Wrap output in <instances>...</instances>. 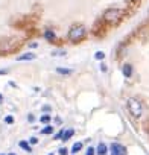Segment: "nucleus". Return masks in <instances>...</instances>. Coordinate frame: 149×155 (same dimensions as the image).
Listing matches in <instances>:
<instances>
[{"instance_id":"f257e3e1","label":"nucleus","mask_w":149,"mask_h":155,"mask_svg":"<svg viewBox=\"0 0 149 155\" xmlns=\"http://www.w3.org/2000/svg\"><path fill=\"white\" fill-rule=\"evenodd\" d=\"M85 34H87V29L84 25H73L68 31V40L71 43H78L85 37Z\"/></svg>"},{"instance_id":"f03ea898","label":"nucleus","mask_w":149,"mask_h":155,"mask_svg":"<svg viewBox=\"0 0 149 155\" xmlns=\"http://www.w3.org/2000/svg\"><path fill=\"white\" fill-rule=\"evenodd\" d=\"M120 18H122V11L117 9V8H111V9H108V11L104 14V20H105L107 23H110V25L119 23Z\"/></svg>"},{"instance_id":"7ed1b4c3","label":"nucleus","mask_w":149,"mask_h":155,"mask_svg":"<svg viewBox=\"0 0 149 155\" xmlns=\"http://www.w3.org/2000/svg\"><path fill=\"white\" fill-rule=\"evenodd\" d=\"M128 110L134 117H140L141 116V104L137 99H129L128 101Z\"/></svg>"},{"instance_id":"20e7f679","label":"nucleus","mask_w":149,"mask_h":155,"mask_svg":"<svg viewBox=\"0 0 149 155\" xmlns=\"http://www.w3.org/2000/svg\"><path fill=\"white\" fill-rule=\"evenodd\" d=\"M111 155H128V150L123 144L113 143L111 144Z\"/></svg>"},{"instance_id":"39448f33","label":"nucleus","mask_w":149,"mask_h":155,"mask_svg":"<svg viewBox=\"0 0 149 155\" xmlns=\"http://www.w3.org/2000/svg\"><path fill=\"white\" fill-rule=\"evenodd\" d=\"M122 73H123L125 78H131V74H132V65L131 64H125L122 67Z\"/></svg>"},{"instance_id":"423d86ee","label":"nucleus","mask_w":149,"mask_h":155,"mask_svg":"<svg viewBox=\"0 0 149 155\" xmlns=\"http://www.w3.org/2000/svg\"><path fill=\"white\" fill-rule=\"evenodd\" d=\"M32 59H35V53H25L17 58V61H32Z\"/></svg>"},{"instance_id":"0eeeda50","label":"nucleus","mask_w":149,"mask_h":155,"mask_svg":"<svg viewBox=\"0 0 149 155\" xmlns=\"http://www.w3.org/2000/svg\"><path fill=\"white\" fill-rule=\"evenodd\" d=\"M96 152H98L99 155H107V152H108V149H107V144H105V143H99V144H98V149H96Z\"/></svg>"},{"instance_id":"6e6552de","label":"nucleus","mask_w":149,"mask_h":155,"mask_svg":"<svg viewBox=\"0 0 149 155\" xmlns=\"http://www.w3.org/2000/svg\"><path fill=\"white\" fill-rule=\"evenodd\" d=\"M81 149H82V143H81V141H76V143H74V144L71 146V150H70V152L74 155V153H78Z\"/></svg>"},{"instance_id":"1a4fd4ad","label":"nucleus","mask_w":149,"mask_h":155,"mask_svg":"<svg viewBox=\"0 0 149 155\" xmlns=\"http://www.w3.org/2000/svg\"><path fill=\"white\" fill-rule=\"evenodd\" d=\"M73 134H74V131H73V129H67V131H64V132H62V137H61V140L67 141V140H68V138H70Z\"/></svg>"},{"instance_id":"9d476101","label":"nucleus","mask_w":149,"mask_h":155,"mask_svg":"<svg viewBox=\"0 0 149 155\" xmlns=\"http://www.w3.org/2000/svg\"><path fill=\"white\" fill-rule=\"evenodd\" d=\"M18 146H20L22 149H25L26 152H32V147H31V144H29L28 141H25V140H22V141L18 143Z\"/></svg>"},{"instance_id":"9b49d317","label":"nucleus","mask_w":149,"mask_h":155,"mask_svg":"<svg viewBox=\"0 0 149 155\" xmlns=\"http://www.w3.org/2000/svg\"><path fill=\"white\" fill-rule=\"evenodd\" d=\"M44 37H46V40H49V41H53V40H55L53 31H46V32H44Z\"/></svg>"},{"instance_id":"f8f14e48","label":"nucleus","mask_w":149,"mask_h":155,"mask_svg":"<svg viewBox=\"0 0 149 155\" xmlns=\"http://www.w3.org/2000/svg\"><path fill=\"white\" fill-rule=\"evenodd\" d=\"M56 71H58L59 74H71V70H70V68H62V67H58V68H56Z\"/></svg>"},{"instance_id":"ddd939ff","label":"nucleus","mask_w":149,"mask_h":155,"mask_svg":"<svg viewBox=\"0 0 149 155\" xmlns=\"http://www.w3.org/2000/svg\"><path fill=\"white\" fill-rule=\"evenodd\" d=\"M52 132H53V126H50V125H47L46 128L41 129V134H52Z\"/></svg>"},{"instance_id":"4468645a","label":"nucleus","mask_w":149,"mask_h":155,"mask_svg":"<svg viewBox=\"0 0 149 155\" xmlns=\"http://www.w3.org/2000/svg\"><path fill=\"white\" fill-rule=\"evenodd\" d=\"M43 123H49L50 122V116L49 114H44V116H41V119H40Z\"/></svg>"},{"instance_id":"2eb2a0df","label":"nucleus","mask_w":149,"mask_h":155,"mask_svg":"<svg viewBox=\"0 0 149 155\" xmlns=\"http://www.w3.org/2000/svg\"><path fill=\"white\" fill-rule=\"evenodd\" d=\"M85 155H96V149L94 147H88L87 152H85Z\"/></svg>"},{"instance_id":"dca6fc26","label":"nucleus","mask_w":149,"mask_h":155,"mask_svg":"<svg viewBox=\"0 0 149 155\" xmlns=\"http://www.w3.org/2000/svg\"><path fill=\"white\" fill-rule=\"evenodd\" d=\"M94 58H96V59H104V58H105V53H104V52H98V53L94 55Z\"/></svg>"},{"instance_id":"f3484780","label":"nucleus","mask_w":149,"mask_h":155,"mask_svg":"<svg viewBox=\"0 0 149 155\" xmlns=\"http://www.w3.org/2000/svg\"><path fill=\"white\" fill-rule=\"evenodd\" d=\"M37 143H38V138H37V137H31L29 144H37Z\"/></svg>"},{"instance_id":"a211bd4d","label":"nucleus","mask_w":149,"mask_h":155,"mask_svg":"<svg viewBox=\"0 0 149 155\" xmlns=\"http://www.w3.org/2000/svg\"><path fill=\"white\" fill-rule=\"evenodd\" d=\"M67 153H68V152H67L65 147H61V149H59V155H67Z\"/></svg>"},{"instance_id":"6ab92c4d","label":"nucleus","mask_w":149,"mask_h":155,"mask_svg":"<svg viewBox=\"0 0 149 155\" xmlns=\"http://www.w3.org/2000/svg\"><path fill=\"white\" fill-rule=\"evenodd\" d=\"M5 122H6V123H12V122H14V119H12L11 116H8V117H5Z\"/></svg>"},{"instance_id":"aec40b11","label":"nucleus","mask_w":149,"mask_h":155,"mask_svg":"<svg viewBox=\"0 0 149 155\" xmlns=\"http://www.w3.org/2000/svg\"><path fill=\"white\" fill-rule=\"evenodd\" d=\"M28 120H29V122H34V120H35V117H34V116H32V114H31V116H29V117H28Z\"/></svg>"},{"instance_id":"412c9836","label":"nucleus","mask_w":149,"mask_h":155,"mask_svg":"<svg viewBox=\"0 0 149 155\" xmlns=\"http://www.w3.org/2000/svg\"><path fill=\"white\" fill-rule=\"evenodd\" d=\"M101 68H102V71H105L107 70V65L105 64H101Z\"/></svg>"},{"instance_id":"4be33fe9","label":"nucleus","mask_w":149,"mask_h":155,"mask_svg":"<svg viewBox=\"0 0 149 155\" xmlns=\"http://www.w3.org/2000/svg\"><path fill=\"white\" fill-rule=\"evenodd\" d=\"M5 73H8L6 70H0V74H5Z\"/></svg>"},{"instance_id":"5701e85b","label":"nucleus","mask_w":149,"mask_h":155,"mask_svg":"<svg viewBox=\"0 0 149 155\" xmlns=\"http://www.w3.org/2000/svg\"><path fill=\"white\" fill-rule=\"evenodd\" d=\"M2 102H3V96H2V94H0V104H2Z\"/></svg>"},{"instance_id":"b1692460","label":"nucleus","mask_w":149,"mask_h":155,"mask_svg":"<svg viewBox=\"0 0 149 155\" xmlns=\"http://www.w3.org/2000/svg\"><path fill=\"white\" fill-rule=\"evenodd\" d=\"M8 155H15V153H8Z\"/></svg>"},{"instance_id":"393cba45","label":"nucleus","mask_w":149,"mask_h":155,"mask_svg":"<svg viewBox=\"0 0 149 155\" xmlns=\"http://www.w3.org/2000/svg\"><path fill=\"white\" fill-rule=\"evenodd\" d=\"M50 155H52V153H50Z\"/></svg>"}]
</instances>
